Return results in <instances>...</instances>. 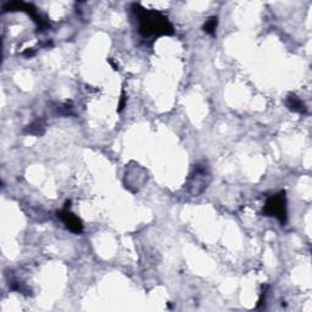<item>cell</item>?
I'll return each instance as SVG.
<instances>
[{
  "instance_id": "6",
  "label": "cell",
  "mask_w": 312,
  "mask_h": 312,
  "mask_svg": "<svg viewBox=\"0 0 312 312\" xmlns=\"http://www.w3.org/2000/svg\"><path fill=\"white\" fill-rule=\"evenodd\" d=\"M45 131V126L44 123L39 120H36L35 122H32L29 127L26 128V132L30 134H35V135H42Z\"/></svg>"
},
{
  "instance_id": "5",
  "label": "cell",
  "mask_w": 312,
  "mask_h": 312,
  "mask_svg": "<svg viewBox=\"0 0 312 312\" xmlns=\"http://www.w3.org/2000/svg\"><path fill=\"white\" fill-rule=\"evenodd\" d=\"M287 106L289 107V110L294 111V112L299 114H305L306 112V106H305L304 101L300 98L296 97L295 94H290L287 98Z\"/></svg>"
},
{
  "instance_id": "3",
  "label": "cell",
  "mask_w": 312,
  "mask_h": 312,
  "mask_svg": "<svg viewBox=\"0 0 312 312\" xmlns=\"http://www.w3.org/2000/svg\"><path fill=\"white\" fill-rule=\"evenodd\" d=\"M264 214L266 216H273L280 223H286L287 221V197L286 191H280L276 195L268 197L265 205Z\"/></svg>"
},
{
  "instance_id": "1",
  "label": "cell",
  "mask_w": 312,
  "mask_h": 312,
  "mask_svg": "<svg viewBox=\"0 0 312 312\" xmlns=\"http://www.w3.org/2000/svg\"><path fill=\"white\" fill-rule=\"evenodd\" d=\"M132 9L139 21V33L144 38L174 35V26L169 22L168 18L160 11L149 10V9L143 8L140 4H133Z\"/></svg>"
},
{
  "instance_id": "7",
  "label": "cell",
  "mask_w": 312,
  "mask_h": 312,
  "mask_svg": "<svg viewBox=\"0 0 312 312\" xmlns=\"http://www.w3.org/2000/svg\"><path fill=\"white\" fill-rule=\"evenodd\" d=\"M217 23H218V18L216 16L210 17L208 21H206L205 24H204V31L210 36H215L216 29H217Z\"/></svg>"
},
{
  "instance_id": "8",
  "label": "cell",
  "mask_w": 312,
  "mask_h": 312,
  "mask_svg": "<svg viewBox=\"0 0 312 312\" xmlns=\"http://www.w3.org/2000/svg\"><path fill=\"white\" fill-rule=\"evenodd\" d=\"M126 95H125V92L122 93V97H121V101H120V106H119V112H121V111L125 109V105H126Z\"/></svg>"
},
{
  "instance_id": "4",
  "label": "cell",
  "mask_w": 312,
  "mask_h": 312,
  "mask_svg": "<svg viewBox=\"0 0 312 312\" xmlns=\"http://www.w3.org/2000/svg\"><path fill=\"white\" fill-rule=\"evenodd\" d=\"M58 217L66 224V227L69 228L71 232H73V233L76 234L82 233L83 231L82 221L79 220L75 214H72V212L70 211V209L65 208L64 210H61V211H58Z\"/></svg>"
},
{
  "instance_id": "2",
  "label": "cell",
  "mask_w": 312,
  "mask_h": 312,
  "mask_svg": "<svg viewBox=\"0 0 312 312\" xmlns=\"http://www.w3.org/2000/svg\"><path fill=\"white\" fill-rule=\"evenodd\" d=\"M209 183L210 172L208 166H205V163H197V165L194 166L193 172H191L189 178H188V191H189L191 195L197 196L208 188Z\"/></svg>"
}]
</instances>
